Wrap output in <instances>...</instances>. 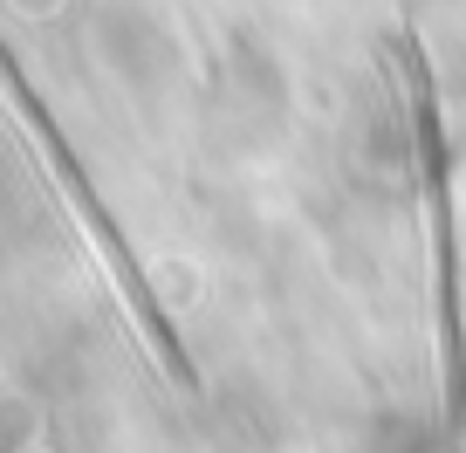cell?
<instances>
[{"label": "cell", "instance_id": "cell-1", "mask_svg": "<svg viewBox=\"0 0 466 453\" xmlns=\"http://www.w3.org/2000/svg\"><path fill=\"white\" fill-rule=\"evenodd\" d=\"M0 83H7V97H15V110H21V124H28V131H35V145H42V151H48V165H56V172H62V186H69V200H76V213H83V227H89V234H96V241H103V248H110V262H116V282H124V295H131V309H137V316H145V330H151V344H158V351H165V365H172V371H178V378H186V357H178V351H172V330H165V316H158V303H151V295H145V282H137V268H131V254L116 248V234H110V213H103V206H96V192H89V179H83V165H76V159H69V145H62V131H56V118H48V110H42V97H35V89H28V76H21V69H15V56H7V42H0Z\"/></svg>", "mask_w": 466, "mask_h": 453}, {"label": "cell", "instance_id": "cell-2", "mask_svg": "<svg viewBox=\"0 0 466 453\" xmlns=\"http://www.w3.org/2000/svg\"><path fill=\"white\" fill-rule=\"evenodd\" d=\"M405 83H411V131H419V165L425 192H432V234H439V323H446V392L452 419L466 406V365H460V316H452V220H446V159H439V110H432V76L425 56L405 42Z\"/></svg>", "mask_w": 466, "mask_h": 453}]
</instances>
